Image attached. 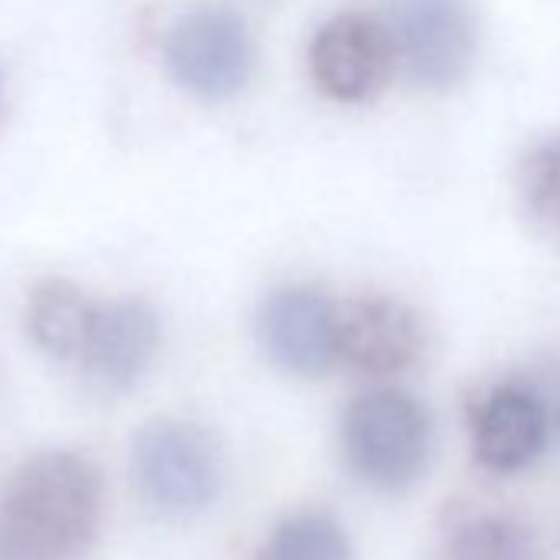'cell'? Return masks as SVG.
Wrapping results in <instances>:
<instances>
[{
  "label": "cell",
  "mask_w": 560,
  "mask_h": 560,
  "mask_svg": "<svg viewBox=\"0 0 560 560\" xmlns=\"http://www.w3.org/2000/svg\"><path fill=\"white\" fill-rule=\"evenodd\" d=\"M100 508V471L86 458L73 452L34 455L0 498V557L73 560L90 547Z\"/></svg>",
  "instance_id": "obj_1"
},
{
  "label": "cell",
  "mask_w": 560,
  "mask_h": 560,
  "mask_svg": "<svg viewBox=\"0 0 560 560\" xmlns=\"http://www.w3.org/2000/svg\"><path fill=\"white\" fill-rule=\"evenodd\" d=\"M432 448V425L419 399L383 386L357 396L343 416V452L350 468L373 488L412 485Z\"/></svg>",
  "instance_id": "obj_2"
},
{
  "label": "cell",
  "mask_w": 560,
  "mask_h": 560,
  "mask_svg": "<svg viewBox=\"0 0 560 560\" xmlns=\"http://www.w3.org/2000/svg\"><path fill=\"white\" fill-rule=\"evenodd\" d=\"M132 475L142 498L168 517L208 508L221 488L218 442L191 422H149L132 445Z\"/></svg>",
  "instance_id": "obj_3"
},
{
  "label": "cell",
  "mask_w": 560,
  "mask_h": 560,
  "mask_svg": "<svg viewBox=\"0 0 560 560\" xmlns=\"http://www.w3.org/2000/svg\"><path fill=\"white\" fill-rule=\"evenodd\" d=\"M165 63L191 96L228 100L244 90L254 67L247 24L224 8H195L168 31Z\"/></svg>",
  "instance_id": "obj_4"
},
{
  "label": "cell",
  "mask_w": 560,
  "mask_h": 560,
  "mask_svg": "<svg viewBox=\"0 0 560 560\" xmlns=\"http://www.w3.org/2000/svg\"><path fill=\"white\" fill-rule=\"evenodd\" d=\"M386 31L396 47V63L419 86L445 90L471 67L475 18L465 0H393Z\"/></svg>",
  "instance_id": "obj_5"
},
{
  "label": "cell",
  "mask_w": 560,
  "mask_h": 560,
  "mask_svg": "<svg viewBox=\"0 0 560 560\" xmlns=\"http://www.w3.org/2000/svg\"><path fill=\"white\" fill-rule=\"evenodd\" d=\"M396 70V47L383 21L370 14L330 18L311 44V73L337 103L373 100Z\"/></svg>",
  "instance_id": "obj_6"
},
{
  "label": "cell",
  "mask_w": 560,
  "mask_h": 560,
  "mask_svg": "<svg viewBox=\"0 0 560 560\" xmlns=\"http://www.w3.org/2000/svg\"><path fill=\"white\" fill-rule=\"evenodd\" d=\"M257 340L277 370L324 376L337 363V304L311 288L277 291L257 314Z\"/></svg>",
  "instance_id": "obj_7"
},
{
  "label": "cell",
  "mask_w": 560,
  "mask_h": 560,
  "mask_svg": "<svg viewBox=\"0 0 560 560\" xmlns=\"http://www.w3.org/2000/svg\"><path fill=\"white\" fill-rule=\"evenodd\" d=\"M425 347L422 320L393 298H357L337 307V360L370 376L409 370Z\"/></svg>",
  "instance_id": "obj_8"
},
{
  "label": "cell",
  "mask_w": 560,
  "mask_h": 560,
  "mask_svg": "<svg viewBox=\"0 0 560 560\" xmlns=\"http://www.w3.org/2000/svg\"><path fill=\"white\" fill-rule=\"evenodd\" d=\"M159 343V317L142 301L96 304L80 350V366L106 389H129L152 366Z\"/></svg>",
  "instance_id": "obj_9"
},
{
  "label": "cell",
  "mask_w": 560,
  "mask_h": 560,
  "mask_svg": "<svg viewBox=\"0 0 560 560\" xmlns=\"http://www.w3.org/2000/svg\"><path fill=\"white\" fill-rule=\"evenodd\" d=\"M547 442V416L534 393L521 386L491 389L471 419L475 458L491 471L527 468Z\"/></svg>",
  "instance_id": "obj_10"
},
{
  "label": "cell",
  "mask_w": 560,
  "mask_h": 560,
  "mask_svg": "<svg viewBox=\"0 0 560 560\" xmlns=\"http://www.w3.org/2000/svg\"><path fill=\"white\" fill-rule=\"evenodd\" d=\"M96 304L63 277H47L27 294V334L57 360H80Z\"/></svg>",
  "instance_id": "obj_11"
},
{
  "label": "cell",
  "mask_w": 560,
  "mask_h": 560,
  "mask_svg": "<svg viewBox=\"0 0 560 560\" xmlns=\"http://www.w3.org/2000/svg\"><path fill=\"white\" fill-rule=\"evenodd\" d=\"M534 540L527 527L504 514H478L462 521L445 540V560H530Z\"/></svg>",
  "instance_id": "obj_12"
},
{
  "label": "cell",
  "mask_w": 560,
  "mask_h": 560,
  "mask_svg": "<svg viewBox=\"0 0 560 560\" xmlns=\"http://www.w3.org/2000/svg\"><path fill=\"white\" fill-rule=\"evenodd\" d=\"M350 540L343 527L327 514H298L280 524L257 560H350Z\"/></svg>",
  "instance_id": "obj_13"
},
{
  "label": "cell",
  "mask_w": 560,
  "mask_h": 560,
  "mask_svg": "<svg viewBox=\"0 0 560 560\" xmlns=\"http://www.w3.org/2000/svg\"><path fill=\"white\" fill-rule=\"evenodd\" d=\"M521 201L547 234H560V136L527 152L521 165Z\"/></svg>",
  "instance_id": "obj_14"
},
{
  "label": "cell",
  "mask_w": 560,
  "mask_h": 560,
  "mask_svg": "<svg viewBox=\"0 0 560 560\" xmlns=\"http://www.w3.org/2000/svg\"><path fill=\"white\" fill-rule=\"evenodd\" d=\"M0 119H4V83H0Z\"/></svg>",
  "instance_id": "obj_15"
}]
</instances>
